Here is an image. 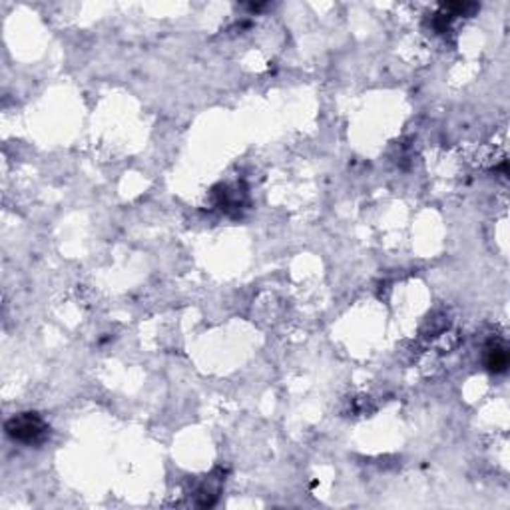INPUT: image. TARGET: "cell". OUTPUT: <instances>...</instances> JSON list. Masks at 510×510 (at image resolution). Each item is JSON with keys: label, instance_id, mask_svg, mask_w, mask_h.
Instances as JSON below:
<instances>
[{"label": "cell", "instance_id": "obj_2", "mask_svg": "<svg viewBox=\"0 0 510 510\" xmlns=\"http://www.w3.org/2000/svg\"><path fill=\"white\" fill-rule=\"evenodd\" d=\"M509 365V357L504 349H495L490 351V359H488V369L495 373H502Z\"/></svg>", "mask_w": 510, "mask_h": 510}, {"label": "cell", "instance_id": "obj_1", "mask_svg": "<svg viewBox=\"0 0 510 510\" xmlns=\"http://www.w3.org/2000/svg\"><path fill=\"white\" fill-rule=\"evenodd\" d=\"M46 423L40 417H36L35 413H26L20 417H14L6 425V433L11 435L14 441L20 442H36L44 439L46 435Z\"/></svg>", "mask_w": 510, "mask_h": 510}]
</instances>
